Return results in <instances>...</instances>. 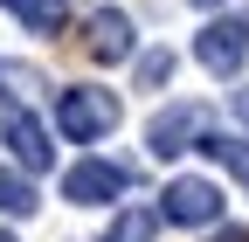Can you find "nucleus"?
Here are the masks:
<instances>
[{"label":"nucleus","instance_id":"6","mask_svg":"<svg viewBox=\"0 0 249 242\" xmlns=\"http://www.w3.org/2000/svg\"><path fill=\"white\" fill-rule=\"evenodd\" d=\"M0 138H7V153H14V166L21 173H49L55 166V145H49V125H42V118L35 111H7V118H0Z\"/></svg>","mask_w":249,"mask_h":242},{"label":"nucleus","instance_id":"1","mask_svg":"<svg viewBox=\"0 0 249 242\" xmlns=\"http://www.w3.org/2000/svg\"><path fill=\"white\" fill-rule=\"evenodd\" d=\"M55 125L70 132L76 145H90V138H104V132L118 125V97L97 90V83H70V90L55 97Z\"/></svg>","mask_w":249,"mask_h":242},{"label":"nucleus","instance_id":"14","mask_svg":"<svg viewBox=\"0 0 249 242\" xmlns=\"http://www.w3.org/2000/svg\"><path fill=\"white\" fill-rule=\"evenodd\" d=\"M214 242H249V235H242V228H222V235H214Z\"/></svg>","mask_w":249,"mask_h":242},{"label":"nucleus","instance_id":"9","mask_svg":"<svg viewBox=\"0 0 249 242\" xmlns=\"http://www.w3.org/2000/svg\"><path fill=\"white\" fill-rule=\"evenodd\" d=\"M201 153L208 159H222L242 187H249V138H222V132H201Z\"/></svg>","mask_w":249,"mask_h":242},{"label":"nucleus","instance_id":"10","mask_svg":"<svg viewBox=\"0 0 249 242\" xmlns=\"http://www.w3.org/2000/svg\"><path fill=\"white\" fill-rule=\"evenodd\" d=\"M152 235H160V215H152V207H124L104 228V242H152Z\"/></svg>","mask_w":249,"mask_h":242},{"label":"nucleus","instance_id":"13","mask_svg":"<svg viewBox=\"0 0 249 242\" xmlns=\"http://www.w3.org/2000/svg\"><path fill=\"white\" fill-rule=\"evenodd\" d=\"M235 118H249V90H235Z\"/></svg>","mask_w":249,"mask_h":242},{"label":"nucleus","instance_id":"8","mask_svg":"<svg viewBox=\"0 0 249 242\" xmlns=\"http://www.w3.org/2000/svg\"><path fill=\"white\" fill-rule=\"evenodd\" d=\"M0 7H7L28 35H55V28L70 21V0H0Z\"/></svg>","mask_w":249,"mask_h":242},{"label":"nucleus","instance_id":"7","mask_svg":"<svg viewBox=\"0 0 249 242\" xmlns=\"http://www.w3.org/2000/svg\"><path fill=\"white\" fill-rule=\"evenodd\" d=\"M90 55H97V63H124V55H132V14H118V7L90 14Z\"/></svg>","mask_w":249,"mask_h":242},{"label":"nucleus","instance_id":"11","mask_svg":"<svg viewBox=\"0 0 249 242\" xmlns=\"http://www.w3.org/2000/svg\"><path fill=\"white\" fill-rule=\"evenodd\" d=\"M0 215H35V187H28V180L21 173H7V166H0Z\"/></svg>","mask_w":249,"mask_h":242},{"label":"nucleus","instance_id":"3","mask_svg":"<svg viewBox=\"0 0 249 242\" xmlns=\"http://www.w3.org/2000/svg\"><path fill=\"white\" fill-rule=\"evenodd\" d=\"M201 132H208V111H201V104H166V111L145 125V153H152V159H180V153L201 145Z\"/></svg>","mask_w":249,"mask_h":242},{"label":"nucleus","instance_id":"2","mask_svg":"<svg viewBox=\"0 0 249 242\" xmlns=\"http://www.w3.org/2000/svg\"><path fill=\"white\" fill-rule=\"evenodd\" d=\"M160 222H173V228H214L222 222V187L201 180V173H180L160 194Z\"/></svg>","mask_w":249,"mask_h":242},{"label":"nucleus","instance_id":"5","mask_svg":"<svg viewBox=\"0 0 249 242\" xmlns=\"http://www.w3.org/2000/svg\"><path fill=\"white\" fill-rule=\"evenodd\" d=\"M242 55H249V21H235V14L208 21L201 35H194V63H201L208 76H235Z\"/></svg>","mask_w":249,"mask_h":242},{"label":"nucleus","instance_id":"4","mask_svg":"<svg viewBox=\"0 0 249 242\" xmlns=\"http://www.w3.org/2000/svg\"><path fill=\"white\" fill-rule=\"evenodd\" d=\"M124 187H132V166H111V159H76L62 173V201L76 207H111Z\"/></svg>","mask_w":249,"mask_h":242},{"label":"nucleus","instance_id":"12","mask_svg":"<svg viewBox=\"0 0 249 242\" xmlns=\"http://www.w3.org/2000/svg\"><path fill=\"white\" fill-rule=\"evenodd\" d=\"M166 69H173V55H160V49L139 63V76H145V83H166Z\"/></svg>","mask_w":249,"mask_h":242}]
</instances>
